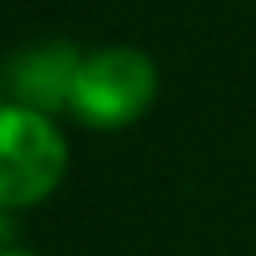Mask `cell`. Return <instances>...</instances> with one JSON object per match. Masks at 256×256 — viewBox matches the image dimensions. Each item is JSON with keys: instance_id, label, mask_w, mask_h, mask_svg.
<instances>
[{"instance_id": "277c9868", "label": "cell", "mask_w": 256, "mask_h": 256, "mask_svg": "<svg viewBox=\"0 0 256 256\" xmlns=\"http://www.w3.org/2000/svg\"><path fill=\"white\" fill-rule=\"evenodd\" d=\"M8 232H12V224H8V216H4V208H0V244L8 240Z\"/></svg>"}, {"instance_id": "3957f363", "label": "cell", "mask_w": 256, "mask_h": 256, "mask_svg": "<svg viewBox=\"0 0 256 256\" xmlns=\"http://www.w3.org/2000/svg\"><path fill=\"white\" fill-rule=\"evenodd\" d=\"M80 64L84 60L72 52V44H60V40L24 48L8 64V88H12L16 104L48 116V112L72 104V88H76Z\"/></svg>"}, {"instance_id": "5b68a950", "label": "cell", "mask_w": 256, "mask_h": 256, "mask_svg": "<svg viewBox=\"0 0 256 256\" xmlns=\"http://www.w3.org/2000/svg\"><path fill=\"white\" fill-rule=\"evenodd\" d=\"M0 256H32V252H0Z\"/></svg>"}, {"instance_id": "7a4b0ae2", "label": "cell", "mask_w": 256, "mask_h": 256, "mask_svg": "<svg viewBox=\"0 0 256 256\" xmlns=\"http://www.w3.org/2000/svg\"><path fill=\"white\" fill-rule=\"evenodd\" d=\"M156 100V64L140 48H104L80 64L72 108L84 124L124 128Z\"/></svg>"}, {"instance_id": "6da1fadb", "label": "cell", "mask_w": 256, "mask_h": 256, "mask_svg": "<svg viewBox=\"0 0 256 256\" xmlns=\"http://www.w3.org/2000/svg\"><path fill=\"white\" fill-rule=\"evenodd\" d=\"M68 168V148L44 112L0 104V208L44 200Z\"/></svg>"}]
</instances>
